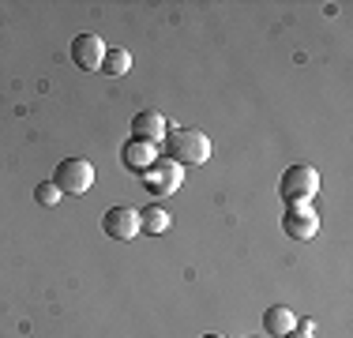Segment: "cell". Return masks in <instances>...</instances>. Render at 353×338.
<instances>
[{
	"label": "cell",
	"mask_w": 353,
	"mask_h": 338,
	"mask_svg": "<svg viewBox=\"0 0 353 338\" xmlns=\"http://www.w3.org/2000/svg\"><path fill=\"white\" fill-rule=\"evenodd\" d=\"M211 135L199 128H170V135H165V158H173L181 169L211 162Z\"/></svg>",
	"instance_id": "6da1fadb"
},
{
	"label": "cell",
	"mask_w": 353,
	"mask_h": 338,
	"mask_svg": "<svg viewBox=\"0 0 353 338\" xmlns=\"http://www.w3.org/2000/svg\"><path fill=\"white\" fill-rule=\"evenodd\" d=\"M316 192H319V169L305 166V162L290 166L279 181V196L285 199V207H290V203H308Z\"/></svg>",
	"instance_id": "7a4b0ae2"
},
{
	"label": "cell",
	"mask_w": 353,
	"mask_h": 338,
	"mask_svg": "<svg viewBox=\"0 0 353 338\" xmlns=\"http://www.w3.org/2000/svg\"><path fill=\"white\" fill-rule=\"evenodd\" d=\"M53 184L61 188V196H87L94 188V166L87 158H64L53 173Z\"/></svg>",
	"instance_id": "3957f363"
},
{
	"label": "cell",
	"mask_w": 353,
	"mask_h": 338,
	"mask_svg": "<svg viewBox=\"0 0 353 338\" xmlns=\"http://www.w3.org/2000/svg\"><path fill=\"white\" fill-rule=\"evenodd\" d=\"M143 188L150 192V196H173V192L184 188V169L173 162V158H158L154 166L143 173Z\"/></svg>",
	"instance_id": "277c9868"
},
{
	"label": "cell",
	"mask_w": 353,
	"mask_h": 338,
	"mask_svg": "<svg viewBox=\"0 0 353 338\" xmlns=\"http://www.w3.org/2000/svg\"><path fill=\"white\" fill-rule=\"evenodd\" d=\"M102 233L109 237V241H136V237L143 233L139 226V207H128V203H121V207H109L102 215Z\"/></svg>",
	"instance_id": "5b68a950"
},
{
	"label": "cell",
	"mask_w": 353,
	"mask_h": 338,
	"mask_svg": "<svg viewBox=\"0 0 353 338\" xmlns=\"http://www.w3.org/2000/svg\"><path fill=\"white\" fill-rule=\"evenodd\" d=\"M282 233L290 237V241L305 244L312 241V237L319 233V215L308 203H290V207L282 210Z\"/></svg>",
	"instance_id": "8992f818"
},
{
	"label": "cell",
	"mask_w": 353,
	"mask_h": 338,
	"mask_svg": "<svg viewBox=\"0 0 353 338\" xmlns=\"http://www.w3.org/2000/svg\"><path fill=\"white\" fill-rule=\"evenodd\" d=\"M102 61H105V41L90 30L75 34L72 38V64L79 72H102Z\"/></svg>",
	"instance_id": "52a82bcc"
},
{
	"label": "cell",
	"mask_w": 353,
	"mask_h": 338,
	"mask_svg": "<svg viewBox=\"0 0 353 338\" xmlns=\"http://www.w3.org/2000/svg\"><path fill=\"white\" fill-rule=\"evenodd\" d=\"M165 135H170V121H165L158 109H139L136 117H132V139H143V143H162Z\"/></svg>",
	"instance_id": "ba28073f"
},
{
	"label": "cell",
	"mask_w": 353,
	"mask_h": 338,
	"mask_svg": "<svg viewBox=\"0 0 353 338\" xmlns=\"http://www.w3.org/2000/svg\"><path fill=\"white\" fill-rule=\"evenodd\" d=\"M154 162H158V147H154V143L128 139V143L121 147V166L128 169V173H139V177H143Z\"/></svg>",
	"instance_id": "9c48e42d"
},
{
	"label": "cell",
	"mask_w": 353,
	"mask_h": 338,
	"mask_svg": "<svg viewBox=\"0 0 353 338\" xmlns=\"http://www.w3.org/2000/svg\"><path fill=\"white\" fill-rule=\"evenodd\" d=\"M263 327L271 338H285L297 327V316H293V308H285V304H271V308L263 312Z\"/></svg>",
	"instance_id": "30bf717a"
},
{
	"label": "cell",
	"mask_w": 353,
	"mask_h": 338,
	"mask_svg": "<svg viewBox=\"0 0 353 338\" xmlns=\"http://www.w3.org/2000/svg\"><path fill=\"white\" fill-rule=\"evenodd\" d=\"M139 226H143V233L162 237L173 226V215L165 207H158V203H150V207H139Z\"/></svg>",
	"instance_id": "8fae6325"
},
{
	"label": "cell",
	"mask_w": 353,
	"mask_h": 338,
	"mask_svg": "<svg viewBox=\"0 0 353 338\" xmlns=\"http://www.w3.org/2000/svg\"><path fill=\"white\" fill-rule=\"evenodd\" d=\"M102 72L105 75H128L132 72V53H128V49H105Z\"/></svg>",
	"instance_id": "7c38bea8"
},
{
	"label": "cell",
	"mask_w": 353,
	"mask_h": 338,
	"mask_svg": "<svg viewBox=\"0 0 353 338\" xmlns=\"http://www.w3.org/2000/svg\"><path fill=\"white\" fill-rule=\"evenodd\" d=\"M34 199H38V207H57V203H61V188H57L53 181H41L34 188Z\"/></svg>",
	"instance_id": "4fadbf2b"
},
{
	"label": "cell",
	"mask_w": 353,
	"mask_h": 338,
	"mask_svg": "<svg viewBox=\"0 0 353 338\" xmlns=\"http://www.w3.org/2000/svg\"><path fill=\"white\" fill-rule=\"evenodd\" d=\"M285 338H312V319H305V324L297 319V327H293V331L285 335Z\"/></svg>",
	"instance_id": "5bb4252c"
},
{
	"label": "cell",
	"mask_w": 353,
	"mask_h": 338,
	"mask_svg": "<svg viewBox=\"0 0 353 338\" xmlns=\"http://www.w3.org/2000/svg\"><path fill=\"white\" fill-rule=\"evenodd\" d=\"M203 338H225V335H218V331H207Z\"/></svg>",
	"instance_id": "9a60e30c"
}]
</instances>
